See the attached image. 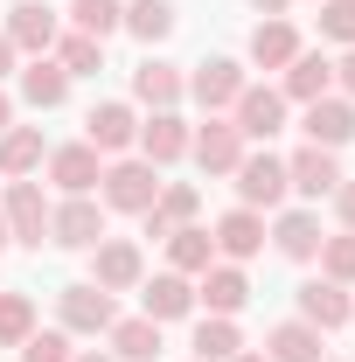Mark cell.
<instances>
[{"mask_svg": "<svg viewBox=\"0 0 355 362\" xmlns=\"http://www.w3.org/2000/svg\"><path fill=\"white\" fill-rule=\"evenodd\" d=\"M153 195H161V168H146L139 153L105 160V181H98V202H105V209H119V216H146Z\"/></svg>", "mask_w": 355, "mask_h": 362, "instance_id": "1", "label": "cell"}, {"mask_svg": "<svg viewBox=\"0 0 355 362\" xmlns=\"http://www.w3.org/2000/svg\"><path fill=\"white\" fill-rule=\"evenodd\" d=\"M237 202L244 209H258V216H272V209H286V195H293V181H286V153H272V146H251L244 160H237Z\"/></svg>", "mask_w": 355, "mask_h": 362, "instance_id": "2", "label": "cell"}, {"mask_svg": "<svg viewBox=\"0 0 355 362\" xmlns=\"http://www.w3.org/2000/svg\"><path fill=\"white\" fill-rule=\"evenodd\" d=\"M112 320H119V300H112L105 286H91V279H77V286L56 293V327H63L70 341H98Z\"/></svg>", "mask_w": 355, "mask_h": 362, "instance_id": "3", "label": "cell"}, {"mask_svg": "<svg viewBox=\"0 0 355 362\" xmlns=\"http://www.w3.org/2000/svg\"><path fill=\"white\" fill-rule=\"evenodd\" d=\"M244 153H251V139L230 126V112H209V119H202V126L188 133V160H195V168H202L209 181H230Z\"/></svg>", "mask_w": 355, "mask_h": 362, "instance_id": "4", "label": "cell"}, {"mask_svg": "<svg viewBox=\"0 0 355 362\" xmlns=\"http://www.w3.org/2000/svg\"><path fill=\"white\" fill-rule=\"evenodd\" d=\"M286 112H293V105H286V90H279V84H244V90H237V105H230V126L251 139V146H272V139L286 133Z\"/></svg>", "mask_w": 355, "mask_h": 362, "instance_id": "5", "label": "cell"}, {"mask_svg": "<svg viewBox=\"0 0 355 362\" xmlns=\"http://www.w3.org/2000/svg\"><path fill=\"white\" fill-rule=\"evenodd\" d=\"M49 188L42 181H7V195H0V216H7V237L14 244H28V251H42L49 244Z\"/></svg>", "mask_w": 355, "mask_h": 362, "instance_id": "6", "label": "cell"}, {"mask_svg": "<svg viewBox=\"0 0 355 362\" xmlns=\"http://www.w3.org/2000/svg\"><path fill=\"white\" fill-rule=\"evenodd\" d=\"M139 279H146V251L133 237H98L91 244V286H105L119 300V293H139Z\"/></svg>", "mask_w": 355, "mask_h": 362, "instance_id": "7", "label": "cell"}, {"mask_svg": "<svg viewBox=\"0 0 355 362\" xmlns=\"http://www.w3.org/2000/svg\"><path fill=\"white\" fill-rule=\"evenodd\" d=\"M105 237V202L98 195H56L49 209V244L56 251H91Z\"/></svg>", "mask_w": 355, "mask_h": 362, "instance_id": "8", "label": "cell"}, {"mask_svg": "<svg viewBox=\"0 0 355 362\" xmlns=\"http://www.w3.org/2000/svg\"><path fill=\"white\" fill-rule=\"evenodd\" d=\"M84 139L105 153V160L133 153V139H139V105H133V98H98V105L84 112Z\"/></svg>", "mask_w": 355, "mask_h": 362, "instance_id": "9", "label": "cell"}, {"mask_svg": "<svg viewBox=\"0 0 355 362\" xmlns=\"http://www.w3.org/2000/svg\"><path fill=\"white\" fill-rule=\"evenodd\" d=\"M42 175L56 181V195H98V181H105V153H98L91 139H63V146H49Z\"/></svg>", "mask_w": 355, "mask_h": 362, "instance_id": "10", "label": "cell"}, {"mask_svg": "<svg viewBox=\"0 0 355 362\" xmlns=\"http://www.w3.org/2000/svg\"><path fill=\"white\" fill-rule=\"evenodd\" d=\"M265 237H272V251L279 258H293V265H313L320 258V244H327V230H320V209H272V223H265Z\"/></svg>", "mask_w": 355, "mask_h": 362, "instance_id": "11", "label": "cell"}, {"mask_svg": "<svg viewBox=\"0 0 355 362\" xmlns=\"http://www.w3.org/2000/svg\"><path fill=\"white\" fill-rule=\"evenodd\" d=\"M286 181H293V195L307 202V209H320L334 188H342V153H327V146H300V153H286Z\"/></svg>", "mask_w": 355, "mask_h": 362, "instance_id": "12", "label": "cell"}, {"mask_svg": "<svg viewBox=\"0 0 355 362\" xmlns=\"http://www.w3.org/2000/svg\"><path fill=\"white\" fill-rule=\"evenodd\" d=\"M0 35L21 49V56H49L56 35H63V14H56L49 0H14V7H7V21H0Z\"/></svg>", "mask_w": 355, "mask_h": 362, "instance_id": "13", "label": "cell"}, {"mask_svg": "<svg viewBox=\"0 0 355 362\" xmlns=\"http://www.w3.org/2000/svg\"><path fill=\"white\" fill-rule=\"evenodd\" d=\"M188 133H195V126H188L181 112H146V119H139L133 153L146 160V168H161V175H168L175 160H188Z\"/></svg>", "mask_w": 355, "mask_h": 362, "instance_id": "14", "label": "cell"}, {"mask_svg": "<svg viewBox=\"0 0 355 362\" xmlns=\"http://www.w3.org/2000/svg\"><path fill=\"white\" fill-rule=\"evenodd\" d=\"M244 84H251V77H244V63H237V56H209V63H195V70H188V98L202 105V119H209V112H230Z\"/></svg>", "mask_w": 355, "mask_h": 362, "instance_id": "15", "label": "cell"}, {"mask_svg": "<svg viewBox=\"0 0 355 362\" xmlns=\"http://www.w3.org/2000/svg\"><path fill=\"white\" fill-rule=\"evenodd\" d=\"M181 98H188V70L168 63V56H139L133 105H146V112H181Z\"/></svg>", "mask_w": 355, "mask_h": 362, "instance_id": "16", "label": "cell"}, {"mask_svg": "<svg viewBox=\"0 0 355 362\" xmlns=\"http://www.w3.org/2000/svg\"><path fill=\"white\" fill-rule=\"evenodd\" d=\"M209 237H216V258H230V265H251V258L272 244V237H265V216H258V209H244V202H237V209H223L216 223H209Z\"/></svg>", "mask_w": 355, "mask_h": 362, "instance_id": "17", "label": "cell"}, {"mask_svg": "<svg viewBox=\"0 0 355 362\" xmlns=\"http://www.w3.org/2000/svg\"><path fill=\"white\" fill-rule=\"evenodd\" d=\"M195 307L202 314H223V320H237L244 307H251V279H244V265H230V258H216V265L195 279Z\"/></svg>", "mask_w": 355, "mask_h": 362, "instance_id": "18", "label": "cell"}, {"mask_svg": "<svg viewBox=\"0 0 355 362\" xmlns=\"http://www.w3.org/2000/svg\"><path fill=\"white\" fill-rule=\"evenodd\" d=\"M14 90H21L28 112H63V105H70V70H63L56 56H28V63L14 70Z\"/></svg>", "mask_w": 355, "mask_h": 362, "instance_id": "19", "label": "cell"}, {"mask_svg": "<svg viewBox=\"0 0 355 362\" xmlns=\"http://www.w3.org/2000/svg\"><path fill=\"white\" fill-rule=\"evenodd\" d=\"M300 126H307V139H313V146L342 153V146L355 139V98H342V90L313 98V105H300Z\"/></svg>", "mask_w": 355, "mask_h": 362, "instance_id": "20", "label": "cell"}, {"mask_svg": "<svg viewBox=\"0 0 355 362\" xmlns=\"http://www.w3.org/2000/svg\"><path fill=\"white\" fill-rule=\"evenodd\" d=\"M293 314L307 320V327H320V334H334V327H349L355 300H349V286H334V279H307L293 293Z\"/></svg>", "mask_w": 355, "mask_h": 362, "instance_id": "21", "label": "cell"}, {"mask_svg": "<svg viewBox=\"0 0 355 362\" xmlns=\"http://www.w3.org/2000/svg\"><path fill=\"white\" fill-rule=\"evenodd\" d=\"M139 314L146 320H188L195 314V279H181V272H153V279H139Z\"/></svg>", "mask_w": 355, "mask_h": 362, "instance_id": "22", "label": "cell"}, {"mask_svg": "<svg viewBox=\"0 0 355 362\" xmlns=\"http://www.w3.org/2000/svg\"><path fill=\"white\" fill-rule=\"evenodd\" d=\"M279 90H286V105L327 98V90H334V56H327V49H300V56L279 70Z\"/></svg>", "mask_w": 355, "mask_h": 362, "instance_id": "23", "label": "cell"}, {"mask_svg": "<svg viewBox=\"0 0 355 362\" xmlns=\"http://www.w3.org/2000/svg\"><path fill=\"white\" fill-rule=\"evenodd\" d=\"M42 160H49L42 126H7V133H0V181H28V175H42Z\"/></svg>", "mask_w": 355, "mask_h": 362, "instance_id": "24", "label": "cell"}, {"mask_svg": "<svg viewBox=\"0 0 355 362\" xmlns=\"http://www.w3.org/2000/svg\"><path fill=\"white\" fill-rule=\"evenodd\" d=\"M300 49H307V42H300V28H293L286 14H272V21L251 28V49H244V56H251V70H286Z\"/></svg>", "mask_w": 355, "mask_h": 362, "instance_id": "25", "label": "cell"}, {"mask_svg": "<svg viewBox=\"0 0 355 362\" xmlns=\"http://www.w3.org/2000/svg\"><path fill=\"white\" fill-rule=\"evenodd\" d=\"M327 356V334L320 327H307V320L293 314V320H279L265 334V362H320Z\"/></svg>", "mask_w": 355, "mask_h": 362, "instance_id": "26", "label": "cell"}, {"mask_svg": "<svg viewBox=\"0 0 355 362\" xmlns=\"http://www.w3.org/2000/svg\"><path fill=\"white\" fill-rule=\"evenodd\" d=\"M105 341H112V349H105L112 362H153V356H161V320H146V314L112 320V327H105Z\"/></svg>", "mask_w": 355, "mask_h": 362, "instance_id": "27", "label": "cell"}, {"mask_svg": "<svg viewBox=\"0 0 355 362\" xmlns=\"http://www.w3.org/2000/svg\"><path fill=\"white\" fill-rule=\"evenodd\" d=\"M216 265V237L202 223H181L175 237H168V272H181V279H202V272Z\"/></svg>", "mask_w": 355, "mask_h": 362, "instance_id": "28", "label": "cell"}, {"mask_svg": "<svg viewBox=\"0 0 355 362\" xmlns=\"http://www.w3.org/2000/svg\"><path fill=\"white\" fill-rule=\"evenodd\" d=\"M175 21H181L175 0H126V35H139V42H146V56L175 35Z\"/></svg>", "mask_w": 355, "mask_h": 362, "instance_id": "29", "label": "cell"}, {"mask_svg": "<svg viewBox=\"0 0 355 362\" xmlns=\"http://www.w3.org/2000/svg\"><path fill=\"white\" fill-rule=\"evenodd\" d=\"M49 56H56V63L70 70V84H77V77H98V70H105V42H98V35H77V28H63Z\"/></svg>", "mask_w": 355, "mask_h": 362, "instance_id": "30", "label": "cell"}, {"mask_svg": "<svg viewBox=\"0 0 355 362\" xmlns=\"http://www.w3.org/2000/svg\"><path fill=\"white\" fill-rule=\"evenodd\" d=\"M237 349H244V327L237 320H223V314L195 320V362H230Z\"/></svg>", "mask_w": 355, "mask_h": 362, "instance_id": "31", "label": "cell"}, {"mask_svg": "<svg viewBox=\"0 0 355 362\" xmlns=\"http://www.w3.org/2000/svg\"><path fill=\"white\" fill-rule=\"evenodd\" d=\"M70 28H77V35H98V42H112V35L126 28V0H70Z\"/></svg>", "mask_w": 355, "mask_h": 362, "instance_id": "32", "label": "cell"}, {"mask_svg": "<svg viewBox=\"0 0 355 362\" xmlns=\"http://www.w3.org/2000/svg\"><path fill=\"white\" fill-rule=\"evenodd\" d=\"M35 327H42V320H35V300H28V293H7V286H0V349H21V341H28Z\"/></svg>", "mask_w": 355, "mask_h": 362, "instance_id": "33", "label": "cell"}, {"mask_svg": "<svg viewBox=\"0 0 355 362\" xmlns=\"http://www.w3.org/2000/svg\"><path fill=\"white\" fill-rule=\"evenodd\" d=\"M153 216H168V223H195L202 216V188L195 181H161V195H153Z\"/></svg>", "mask_w": 355, "mask_h": 362, "instance_id": "34", "label": "cell"}, {"mask_svg": "<svg viewBox=\"0 0 355 362\" xmlns=\"http://www.w3.org/2000/svg\"><path fill=\"white\" fill-rule=\"evenodd\" d=\"M313 265H320V279H334V286H355V230H334Z\"/></svg>", "mask_w": 355, "mask_h": 362, "instance_id": "35", "label": "cell"}, {"mask_svg": "<svg viewBox=\"0 0 355 362\" xmlns=\"http://www.w3.org/2000/svg\"><path fill=\"white\" fill-rule=\"evenodd\" d=\"M355 49V0H320V49Z\"/></svg>", "mask_w": 355, "mask_h": 362, "instance_id": "36", "label": "cell"}, {"mask_svg": "<svg viewBox=\"0 0 355 362\" xmlns=\"http://www.w3.org/2000/svg\"><path fill=\"white\" fill-rule=\"evenodd\" d=\"M77 349H70V334L63 327H35L28 341H21V362H70Z\"/></svg>", "mask_w": 355, "mask_h": 362, "instance_id": "37", "label": "cell"}, {"mask_svg": "<svg viewBox=\"0 0 355 362\" xmlns=\"http://www.w3.org/2000/svg\"><path fill=\"white\" fill-rule=\"evenodd\" d=\"M327 209H334V223H342V230H355V175H342V188L327 195Z\"/></svg>", "mask_w": 355, "mask_h": 362, "instance_id": "38", "label": "cell"}, {"mask_svg": "<svg viewBox=\"0 0 355 362\" xmlns=\"http://www.w3.org/2000/svg\"><path fill=\"white\" fill-rule=\"evenodd\" d=\"M334 90H342V98H355V49H342V56H334Z\"/></svg>", "mask_w": 355, "mask_h": 362, "instance_id": "39", "label": "cell"}, {"mask_svg": "<svg viewBox=\"0 0 355 362\" xmlns=\"http://www.w3.org/2000/svg\"><path fill=\"white\" fill-rule=\"evenodd\" d=\"M139 230H146V237H153V244H168V237H175V223H168V216H153V209H146V216H139Z\"/></svg>", "mask_w": 355, "mask_h": 362, "instance_id": "40", "label": "cell"}, {"mask_svg": "<svg viewBox=\"0 0 355 362\" xmlns=\"http://www.w3.org/2000/svg\"><path fill=\"white\" fill-rule=\"evenodd\" d=\"M14 70H21V49H14V42H7V35H0V84H7Z\"/></svg>", "mask_w": 355, "mask_h": 362, "instance_id": "41", "label": "cell"}, {"mask_svg": "<svg viewBox=\"0 0 355 362\" xmlns=\"http://www.w3.org/2000/svg\"><path fill=\"white\" fill-rule=\"evenodd\" d=\"M7 126H14V90L0 84V133H7Z\"/></svg>", "mask_w": 355, "mask_h": 362, "instance_id": "42", "label": "cell"}, {"mask_svg": "<svg viewBox=\"0 0 355 362\" xmlns=\"http://www.w3.org/2000/svg\"><path fill=\"white\" fill-rule=\"evenodd\" d=\"M251 7H258V14H265V21H272V14H286L293 0H251Z\"/></svg>", "mask_w": 355, "mask_h": 362, "instance_id": "43", "label": "cell"}, {"mask_svg": "<svg viewBox=\"0 0 355 362\" xmlns=\"http://www.w3.org/2000/svg\"><path fill=\"white\" fill-rule=\"evenodd\" d=\"M70 362H112V356H105V349H77Z\"/></svg>", "mask_w": 355, "mask_h": 362, "instance_id": "44", "label": "cell"}, {"mask_svg": "<svg viewBox=\"0 0 355 362\" xmlns=\"http://www.w3.org/2000/svg\"><path fill=\"white\" fill-rule=\"evenodd\" d=\"M230 362H265V349H237V356H230Z\"/></svg>", "mask_w": 355, "mask_h": 362, "instance_id": "45", "label": "cell"}, {"mask_svg": "<svg viewBox=\"0 0 355 362\" xmlns=\"http://www.w3.org/2000/svg\"><path fill=\"white\" fill-rule=\"evenodd\" d=\"M7 244H14V237H7V216H0V251H7Z\"/></svg>", "mask_w": 355, "mask_h": 362, "instance_id": "46", "label": "cell"}, {"mask_svg": "<svg viewBox=\"0 0 355 362\" xmlns=\"http://www.w3.org/2000/svg\"><path fill=\"white\" fill-rule=\"evenodd\" d=\"M320 362H342V356H320Z\"/></svg>", "mask_w": 355, "mask_h": 362, "instance_id": "47", "label": "cell"}, {"mask_svg": "<svg viewBox=\"0 0 355 362\" xmlns=\"http://www.w3.org/2000/svg\"><path fill=\"white\" fill-rule=\"evenodd\" d=\"M349 327H355V314H349Z\"/></svg>", "mask_w": 355, "mask_h": 362, "instance_id": "48", "label": "cell"}, {"mask_svg": "<svg viewBox=\"0 0 355 362\" xmlns=\"http://www.w3.org/2000/svg\"><path fill=\"white\" fill-rule=\"evenodd\" d=\"M188 362H195V356H188Z\"/></svg>", "mask_w": 355, "mask_h": 362, "instance_id": "49", "label": "cell"}]
</instances>
